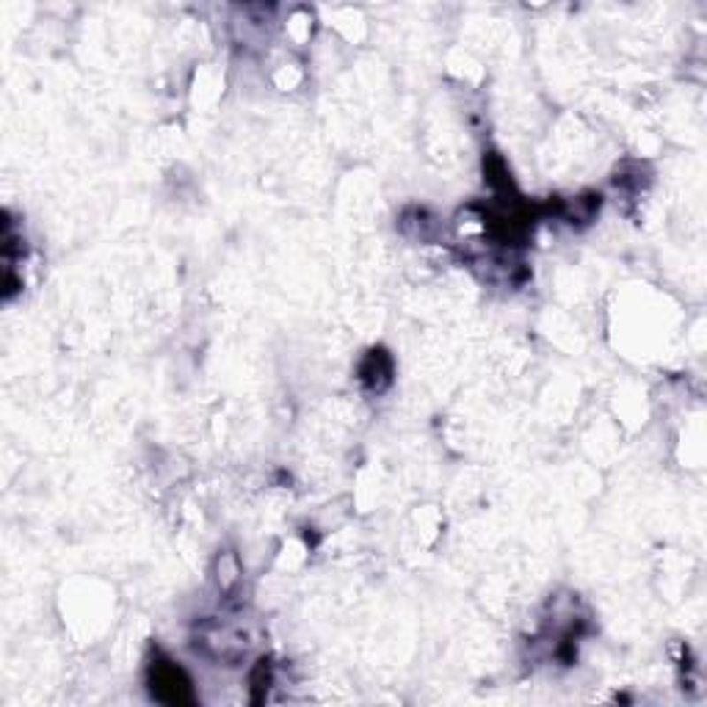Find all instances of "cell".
<instances>
[{
    "label": "cell",
    "instance_id": "1",
    "mask_svg": "<svg viewBox=\"0 0 707 707\" xmlns=\"http://www.w3.org/2000/svg\"><path fill=\"white\" fill-rule=\"evenodd\" d=\"M152 688L169 702H186L188 699V682H186V677H182V672L174 666H158Z\"/></svg>",
    "mask_w": 707,
    "mask_h": 707
}]
</instances>
